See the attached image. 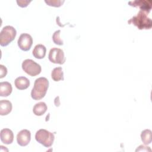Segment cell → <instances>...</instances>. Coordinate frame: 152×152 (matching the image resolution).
<instances>
[{
  "instance_id": "obj_7",
  "label": "cell",
  "mask_w": 152,
  "mask_h": 152,
  "mask_svg": "<svg viewBox=\"0 0 152 152\" xmlns=\"http://www.w3.org/2000/svg\"><path fill=\"white\" fill-rule=\"evenodd\" d=\"M18 46L23 51H28L30 49L33 44L32 37L27 33H22L18 39Z\"/></svg>"
},
{
  "instance_id": "obj_16",
  "label": "cell",
  "mask_w": 152,
  "mask_h": 152,
  "mask_svg": "<svg viewBox=\"0 0 152 152\" xmlns=\"http://www.w3.org/2000/svg\"><path fill=\"white\" fill-rule=\"evenodd\" d=\"M51 77L55 81L64 80V72L61 67L55 68L51 72Z\"/></svg>"
},
{
  "instance_id": "obj_21",
  "label": "cell",
  "mask_w": 152,
  "mask_h": 152,
  "mask_svg": "<svg viewBox=\"0 0 152 152\" xmlns=\"http://www.w3.org/2000/svg\"><path fill=\"white\" fill-rule=\"evenodd\" d=\"M7 74V68L2 65H0V78H2L4 77H5Z\"/></svg>"
},
{
  "instance_id": "obj_13",
  "label": "cell",
  "mask_w": 152,
  "mask_h": 152,
  "mask_svg": "<svg viewBox=\"0 0 152 152\" xmlns=\"http://www.w3.org/2000/svg\"><path fill=\"white\" fill-rule=\"evenodd\" d=\"M12 103L7 100H1L0 101V115L4 116L9 114L12 110Z\"/></svg>"
},
{
  "instance_id": "obj_14",
  "label": "cell",
  "mask_w": 152,
  "mask_h": 152,
  "mask_svg": "<svg viewBox=\"0 0 152 152\" xmlns=\"http://www.w3.org/2000/svg\"><path fill=\"white\" fill-rule=\"evenodd\" d=\"M12 88L11 84L7 81L0 83V96L1 97H7L12 93Z\"/></svg>"
},
{
  "instance_id": "obj_18",
  "label": "cell",
  "mask_w": 152,
  "mask_h": 152,
  "mask_svg": "<svg viewBox=\"0 0 152 152\" xmlns=\"http://www.w3.org/2000/svg\"><path fill=\"white\" fill-rule=\"evenodd\" d=\"M60 34H61L60 30L55 31L52 35V40L55 44L61 46V45H63L64 42H63V40L60 38Z\"/></svg>"
},
{
  "instance_id": "obj_10",
  "label": "cell",
  "mask_w": 152,
  "mask_h": 152,
  "mask_svg": "<svg viewBox=\"0 0 152 152\" xmlns=\"http://www.w3.org/2000/svg\"><path fill=\"white\" fill-rule=\"evenodd\" d=\"M1 141L5 144H10L14 140V134L9 128H4L1 130Z\"/></svg>"
},
{
  "instance_id": "obj_3",
  "label": "cell",
  "mask_w": 152,
  "mask_h": 152,
  "mask_svg": "<svg viewBox=\"0 0 152 152\" xmlns=\"http://www.w3.org/2000/svg\"><path fill=\"white\" fill-rule=\"evenodd\" d=\"M17 34L16 30L11 26L4 27L0 33V45L6 46L14 40Z\"/></svg>"
},
{
  "instance_id": "obj_1",
  "label": "cell",
  "mask_w": 152,
  "mask_h": 152,
  "mask_svg": "<svg viewBox=\"0 0 152 152\" xmlns=\"http://www.w3.org/2000/svg\"><path fill=\"white\" fill-rule=\"evenodd\" d=\"M49 87V81L45 77L37 78L31 90V96L33 100H40L45 97Z\"/></svg>"
},
{
  "instance_id": "obj_9",
  "label": "cell",
  "mask_w": 152,
  "mask_h": 152,
  "mask_svg": "<svg viewBox=\"0 0 152 152\" xmlns=\"http://www.w3.org/2000/svg\"><path fill=\"white\" fill-rule=\"evenodd\" d=\"M31 140V133L27 129L21 130L17 135V143L22 147L27 145Z\"/></svg>"
},
{
  "instance_id": "obj_17",
  "label": "cell",
  "mask_w": 152,
  "mask_h": 152,
  "mask_svg": "<svg viewBox=\"0 0 152 152\" xmlns=\"http://www.w3.org/2000/svg\"><path fill=\"white\" fill-rule=\"evenodd\" d=\"M141 141L145 145H148L151 142V131L150 129H144L141 134Z\"/></svg>"
},
{
  "instance_id": "obj_20",
  "label": "cell",
  "mask_w": 152,
  "mask_h": 152,
  "mask_svg": "<svg viewBox=\"0 0 152 152\" xmlns=\"http://www.w3.org/2000/svg\"><path fill=\"white\" fill-rule=\"evenodd\" d=\"M31 2V0H17L18 5L21 8H25Z\"/></svg>"
},
{
  "instance_id": "obj_15",
  "label": "cell",
  "mask_w": 152,
  "mask_h": 152,
  "mask_svg": "<svg viewBox=\"0 0 152 152\" xmlns=\"http://www.w3.org/2000/svg\"><path fill=\"white\" fill-rule=\"evenodd\" d=\"M47 105L45 102H39L36 103L33 108V112L36 116H42L46 112Z\"/></svg>"
},
{
  "instance_id": "obj_8",
  "label": "cell",
  "mask_w": 152,
  "mask_h": 152,
  "mask_svg": "<svg viewBox=\"0 0 152 152\" xmlns=\"http://www.w3.org/2000/svg\"><path fill=\"white\" fill-rule=\"evenodd\" d=\"M128 4L130 6L138 7L140 10L144 11L148 14L150 12L151 9V0H135L133 1H129Z\"/></svg>"
},
{
  "instance_id": "obj_19",
  "label": "cell",
  "mask_w": 152,
  "mask_h": 152,
  "mask_svg": "<svg viewBox=\"0 0 152 152\" xmlns=\"http://www.w3.org/2000/svg\"><path fill=\"white\" fill-rule=\"evenodd\" d=\"M45 3L51 7H61L64 2H65L63 1H59V0H45Z\"/></svg>"
},
{
  "instance_id": "obj_5",
  "label": "cell",
  "mask_w": 152,
  "mask_h": 152,
  "mask_svg": "<svg viewBox=\"0 0 152 152\" xmlns=\"http://www.w3.org/2000/svg\"><path fill=\"white\" fill-rule=\"evenodd\" d=\"M22 69L23 71L31 77L39 75L42 71L41 66L32 59H25L22 63Z\"/></svg>"
},
{
  "instance_id": "obj_2",
  "label": "cell",
  "mask_w": 152,
  "mask_h": 152,
  "mask_svg": "<svg viewBox=\"0 0 152 152\" xmlns=\"http://www.w3.org/2000/svg\"><path fill=\"white\" fill-rule=\"evenodd\" d=\"M147 14L144 11L140 10L137 15L130 18L128 23L134 24L139 30L150 29L152 26V21L147 17Z\"/></svg>"
},
{
  "instance_id": "obj_6",
  "label": "cell",
  "mask_w": 152,
  "mask_h": 152,
  "mask_svg": "<svg viewBox=\"0 0 152 152\" xmlns=\"http://www.w3.org/2000/svg\"><path fill=\"white\" fill-rule=\"evenodd\" d=\"M48 58L49 60L53 64L61 65L65 62L64 52L59 48H54L51 49L48 55Z\"/></svg>"
},
{
  "instance_id": "obj_12",
  "label": "cell",
  "mask_w": 152,
  "mask_h": 152,
  "mask_svg": "<svg viewBox=\"0 0 152 152\" xmlns=\"http://www.w3.org/2000/svg\"><path fill=\"white\" fill-rule=\"evenodd\" d=\"M46 47L42 44H39L35 46V47L33 50L32 53L34 58L40 59L45 58L46 55Z\"/></svg>"
},
{
  "instance_id": "obj_11",
  "label": "cell",
  "mask_w": 152,
  "mask_h": 152,
  "mask_svg": "<svg viewBox=\"0 0 152 152\" xmlns=\"http://www.w3.org/2000/svg\"><path fill=\"white\" fill-rule=\"evenodd\" d=\"M15 87L20 90L27 89L30 86V81L25 77H17L14 81Z\"/></svg>"
},
{
  "instance_id": "obj_4",
  "label": "cell",
  "mask_w": 152,
  "mask_h": 152,
  "mask_svg": "<svg viewBox=\"0 0 152 152\" xmlns=\"http://www.w3.org/2000/svg\"><path fill=\"white\" fill-rule=\"evenodd\" d=\"M35 139L45 147H49L53 144L55 136L53 133L45 129H40L36 132Z\"/></svg>"
}]
</instances>
